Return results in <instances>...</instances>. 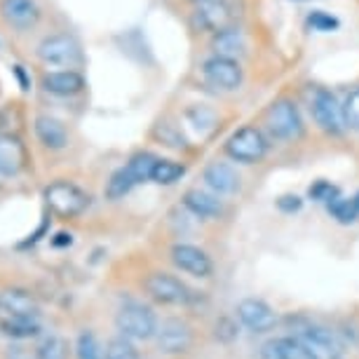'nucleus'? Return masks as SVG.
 Listing matches in <instances>:
<instances>
[{
    "label": "nucleus",
    "instance_id": "39448f33",
    "mask_svg": "<svg viewBox=\"0 0 359 359\" xmlns=\"http://www.w3.org/2000/svg\"><path fill=\"white\" fill-rule=\"evenodd\" d=\"M308 106L310 113H313L315 125L320 127L322 132L331 134V137H338L343 134L345 125V115H343V106L338 104V99L324 87H315L308 97Z\"/></svg>",
    "mask_w": 359,
    "mask_h": 359
},
{
    "label": "nucleus",
    "instance_id": "4468645a",
    "mask_svg": "<svg viewBox=\"0 0 359 359\" xmlns=\"http://www.w3.org/2000/svg\"><path fill=\"white\" fill-rule=\"evenodd\" d=\"M0 17L17 31H29L40 22V8L36 0H0Z\"/></svg>",
    "mask_w": 359,
    "mask_h": 359
},
{
    "label": "nucleus",
    "instance_id": "6e6552de",
    "mask_svg": "<svg viewBox=\"0 0 359 359\" xmlns=\"http://www.w3.org/2000/svg\"><path fill=\"white\" fill-rule=\"evenodd\" d=\"M38 59L47 66H66V69H73V66L83 62V50H80V43L73 36L59 33V36L45 38L38 45Z\"/></svg>",
    "mask_w": 359,
    "mask_h": 359
},
{
    "label": "nucleus",
    "instance_id": "c756f323",
    "mask_svg": "<svg viewBox=\"0 0 359 359\" xmlns=\"http://www.w3.org/2000/svg\"><path fill=\"white\" fill-rule=\"evenodd\" d=\"M308 26H310L313 31L331 33V31H336L338 26H341V22H338V17L329 15V12L315 10V12H310V15H308Z\"/></svg>",
    "mask_w": 359,
    "mask_h": 359
},
{
    "label": "nucleus",
    "instance_id": "ddd939ff",
    "mask_svg": "<svg viewBox=\"0 0 359 359\" xmlns=\"http://www.w3.org/2000/svg\"><path fill=\"white\" fill-rule=\"evenodd\" d=\"M172 263L181 273L198 277V280H207L214 273V261L205 249L195 247V245H186V242H179V245L172 247Z\"/></svg>",
    "mask_w": 359,
    "mask_h": 359
},
{
    "label": "nucleus",
    "instance_id": "a211bd4d",
    "mask_svg": "<svg viewBox=\"0 0 359 359\" xmlns=\"http://www.w3.org/2000/svg\"><path fill=\"white\" fill-rule=\"evenodd\" d=\"M45 92L54 94V97H73L85 90V78L78 71L66 69V71H50L43 76Z\"/></svg>",
    "mask_w": 359,
    "mask_h": 359
},
{
    "label": "nucleus",
    "instance_id": "c9c22d12",
    "mask_svg": "<svg viewBox=\"0 0 359 359\" xmlns=\"http://www.w3.org/2000/svg\"><path fill=\"white\" fill-rule=\"evenodd\" d=\"M57 237H59V240H54V245H57V247H62V245H71V242H73V237H71V235H66V233H59Z\"/></svg>",
    "mask_w": 359,
    "mask_h": 359
},
{
    "label": "nucleus",
    "instance_id": "5701e85b",
    "mask_svg": "<svg viewBox=\"0 0 359 359\" xmlns=\"http://www.w3.org/2000/svg\"><path fill=\"white\" fill-rule=\"evenodd\" d=\"M0 329H3L10 338L24 341V338H33L40 334V317H29V320L3 317V320H0Z\"/></svg>",
    "mask_w": 359,
    "mask_h": 359
},
{
    "label": "nucleus",
    "instance_id": "7ed1b4c3",
    "mask_svg": "<svg viewBox=\"0 0 359 359\" xmlns=\"http://www.w3.org/2000/svg\"><path fill=\"white\" fill-rule=\"evenodd\" d=\"M158 317L151 308L141 306V303H127L115 315V327L120 336L130 338V341H148L158 334Z\"/></svg>",
    "mask_w": 359,
    "mask_h": 359
},
{
    "label": "nucleus",
    "instance_id": "6ab92c4d",
    "mask_svg": "<svg viewBox=\"0 0 359 359\" xmlns=\"http://www.w3.org/2000/svg\"><path fill=\"white\" fill-rule=\"evenodd\" d=\"M184 207L198 219H219L223 214V202L219 200V195L200 191V188H191L184 195Z\"/></svg>",
    "mask_w": 359,
    "mask_h": 359
},
{
    "label": "nucleus",
    "instance_id": "9b49d317",
    "mask_svg": "<svg viewBox=\"0 0 359 359\" xmlns=\"http://www.w3.org/2000/svg\"><path fill=\"white\" fill-rule=\"evenodd\" d=\"M202 76L212 87L223 92H233L242 85L245 80V71L237 59H226V57H212L207 59L202 66Z\"/></svg>",
    "mask_w": 359,
    "mask_h": 359
},
{
    "label": "nucleus",
    "instance_id": "2eb2a0df",
    "mask_svg": "<svg viewBox=\"0 0 359 359\" xmlns=\"http://www.w3.org/2000/svg\"><path fill=\"white\" fill-rule=\"evenodd\" d=\"M202 181H205V186L214 195H219V198L240 191V174H237L235 167L228 165V162H212V165H207L205 172H202Z\"/></svg>",
    "mask_w": 359,
    "mask_h": 359
},
{
    "label": "nucleus",
    "instance_id": "473e14b6",
    "mask_svg": "<svg viewBox=\"0 0 359 359\" xmlns=\"http://www.w3.org/2000/svg\"><path fill=\"white\" fill-rule=\"evenodd\" d=\"M310 198L317 200V202H329L338 198V188L336 186H331L329 181H317L315 186H310Z\"/></svg>",
    "mask_w": 359,
    "mask_h": 359
},
{
    "label": "nucleus",
    "instance_id": "dca6fc26",
    "mask_svg": "<svg viewBox=\"0 0 359 359\" xmlns=\"http://www.w3.org/2000/svg\"><path fill=\"white\" fill-rule=\"evenodd\" d=\"M0 310L5 317H19V320H29V317H40V306L26 289H8L0 294Z\"/></svg>",
    "mask_w": 359,
    "mask_h": 359
},
{
    "label": "nucleus",
    "instance_id": "cd10ccee",
    "mask_svg": "<svg viewBox=\"0 0 359 359\" xmlns=\"http://www.w3.org/2000/svg\"><path fill=\"white\" fill-rule=\"evenodd\" d=\"M104 359H141L137 345H134L130 338L118 336L111 338L104 348Z\"/></svg>",
    "mask_w": 359,
    "mask_h": 359
},
{
    "label": "nucleus",
    "instance_id": "bb28decb",
    "mask_svg": "<svg viewBox=\"0 0 359 359\" xmlns=\"http://www.w3.org/2000/svg\"><path fill=\"white\" fill-rule=\"evenodd\" d=\"M327 209L338 223H343V226H350V223H355L359 219V212H357L355 200L352 198H341V195H338V198L329 202Z\"/></svg>",
    "mask_w": 359,
    "mask_h": 359
},
{
    "label": "nucleus",
    "instance_id": "f257e3e1",
    "mask_svg": "<svg viewBox=\"0 0 359 359\" xmlns=\"http://www.w3.org/2000/svg\"><path fill=\"white\" fill-rule=\"evenodd\" d=\"M226 153L230 160L242 162V165H256L266 158L268 153V139L259 127L245 125L235 130L226 141Z\"/></svg>",
    "mask_w": 359,
    "mask_h": 359
},
{
    "label": "nucleus",
    "instance_id": "0eeeda50",
    "mask_svg": "<svg viewBox=\"0 0 359 359\" xmlns=\"http://www.w3.org/2000/svg\"><path fill=\"white\" fill-rule=\"evenodd\" d=\"M296 338L308 348V352L315 359H343L345 357V343L336 331H331L320 324L303 327L296 334Z\"/></svg>",
    "mask_w": 359,
    "mask_h": 359
},
{
    "label": "nucleus",
    "instance_id": "72a5a7b5",
    "mask_svg": "<svg viewBox=\"0 0 359 359\" xmlns=\"http://www.w3.org/2000/svg\"><path fill=\"white\" fill-rule=\"evenodd\" d=\"M301 207H303V200L298 198V195H282V198L277 200V209L284 214H294Z\"/></svg>",
    "mask_w": 359,
    "mask_h": 359
},
{
    "label": "nucleus",
    "instance_id": "f03ea898",
    "mask_svg": "<svg viewBox=\"0 0 359 359\" xmlns=\"http://www.w3.org/2000/svg\"><path fill=\"white\" fill-rule=\"evenodd\" d=\"M266 130L280 141H298L306 132V125L294 101L277 99L266 111Z\"/></svg>",
    "mask_w": 359,
    "mask_h": 359
},
{
    "label": "nucleus",
    "instance_id": "a878e982",
    "mask_svg": "<svg viewBox=\"0 0 359 359\" xmlns=\"http://www.w3.org/2000/svg\"><path fill=\"white\" fill-rule=\"evenodd\" d=\"M186 174V167L176 160H158V165L153 169V179L160 186H172L176 181H181Z\"/></svg>",
    "mask_w": 359,
    "mask_h": 359
},
{
    "label": "nucleus",
    "instance_id": "423d86ee",
    "mask_svg": "<svg viewBox=\"0 0 359 359\" xmlns=\"http://www.w3.org/2000/svg\"><path fill=\"white\" fill-rule=\"evenodd\" d=\"M237 17H240V12H237L235 0H205L193 12V26L198 31L221 33L233 29Z\"/></svg>",
    "mask_w": 359,
    "mask_h": 359
},
{
    "label": "nucleus",
    "instance_id": "9d476101",
    "mask_svg": "<svg viewBox=\"0 0 359 359\" xmlns=\"http://www.w3.org/2000/svg\"><path fill=\"white\" fill-rule=\"evenodd\" d=\"M155 341H158L160 352H165V355H181V352L191 350L193 329L181 317H167V320H162L158 324Z\"/></svg>",
    "mask_w": 359,
    "mask_h": 359
},
{
    "label": "nucleus",
    "instance_id": "c85d7f7f",
    "mask_svg": "<svg viewBox=\"0 0 359 359\" xmlns=\"http://www.w3.org/2000/svg\"><path fill=\"white\" fill-rule=\"evenodd\" d=\"M76 357L78 359H104V350L92 331H80L76 341Z\"/></svg>",
    "mask_w": 359,
    "mask_h": 359
},
{
    "label": "nucleus",
    "instance_id": "b1692460",
    "mask_svg": "<svg viewBox=\"0 0 359 359\" xmlns=\"http://www.w3.org/2000/svg\"><path fill=\"white\" fill-rule=\"evenodd\" d=\"M134 186H137V181H134V176L130 174V169L120 167V169H115V172L111 174V179H108L106 198L108 200H120V198H125Z\"/></svg>",
    "mask_w": 359,
    "mask_h": 359
},
{
    "label": "nucleus",
    "instance_id": "2f4dec72",
    "mask_svg": "<svg viewBox=\"0 0 359 359\" xmlns=\"http://www.w3.org/2000/svg\"><path fill=\"white\" fill-rule=\"evenodd\" d=\"M343 115H345V125L359 132V87L352 90L343 101Z\"/></svg>",
    "mask_w": 359,
    "mask_h": 359
},
{
    "label": "nucleus",
    "instance_id": "4c0bfd02",
    "mask_svg": "<svg viewBox=\"0 0 359 359\" xmlns=\"http://www.w3.org/2000/svg\"><path fill=\"white\" fill-rule=\"evenodd\" d=\"M195 3H198V5H200V3H205V0H195Z\"/></svg>",
    "mask_w": 359,
    "mask_h": 359
},
{
    "label": "nucleus",
    "instance_id": "20e7f679",
    "mask_svg": "<svg viewBox=\"0 0 359 359\" xmlns=\"http://www.w3.org/2000/svg\"><path fill=\"white\" fill-rule=\"evenodd\" d=\"M45 202L50 212L62 219H76L90 207V195L71 181H54L52 186L45 188Z\"/></svg>",
    "mask_w": 359,
    "mask_h": 359
},
{
    "label": "nucleus",
    "instance_id": "58836bf2",
    "mask_svg": "<svg viewBox=\"0 0 359 359\" xmlns=\"http://www.w3.org/2000/svg\"><path fill=\"white\" fill-rule=\"evenodd\" d=\"M33 359H45V357H38V355H36V357H33Z\"/></svg>",
    "mask_w": 359,
    "mask_h": 359
},
{
    "label": "nucleus",
    "instance_id": "393cba45",
    "mask_svg": "<svg viewBox=\"0 0 359 359\" xmlns=\"http://www.w3.org/2000/svg\"><path fill=\"white\" fill-rule=\"evenodd\" d=\"M158 160L160 158H155L153 153H137V155H132L125 167L130 169V174L134 176L137 184H144V181L153 179V169L158 165Z\"/></svg>",
    "mask_w": 359,
    "mask_h": 359
},
{
    "label": "nucleus",
    "instance_id": "7c9ffc66",
    "mask_svg": "<svg viewBox=\"0 0 359 359\" xmlns=\"http://www.w3.org/2000/svg\"><path fill=\"white\" fill-rule=\"evenodd\" d=\"M36 355L45 357V359H64L66 357V343L59 336H50L38 345Z\"/></svg>",
    "mask_w": 359,
    "mask_h": 359
},
{
    "label": "nucleus",
    "instance_id": "f3484780",
    "mask_svg": "<svg viewBox=\"0 0 359 359\" xmlns=\"http://www.w3.org/2000/svg\"><path fill=\"white\" fill-rule=\"evenodd\" d=\"M26 146L15 134H0V174L17 176L26 167Z\"/></svg>",
    "mask_w": 359,
    "mask_h": 359
},
{
    "label": "nucleus",
    "instance_id": "f704fd0d",
    "mask_svg": "<svg viewBox=\"0 0 359 359\" xmlns=\"http://www.w3.org/2000/svg\"><path fill=\"white\" fill-rule=\"evenodd\" d=\"M12 71H15V76H17V80H19V85H22V90H24V92H29V90H31V78L26 76L24 66H22V64H15V66H12Z\"/></svg>",
    "mask_w": 359,
    "mask_h": 359
},
{
    "label": "nucleus",
    "instance_id": "412c9836",
    "mask_svg": "<svg viewBox=\"0 0 359 359\" xmlns=\"http://www.w3.org/2000/svg\"><path fill=\"white\" fill-rule=\"evenodd\" d=\"M36 137L50 151H62L69 146V132H66L64 123L52 115H38L36 118Z\"/></svg>",
    "mask_w": 359,
    "mask_h": 359
},
{
    "label": "nucleus",
    "instance_id": "e433bc0d",
    "mask_svg": "<svg viewBox=\"0 0 359 359\" xmlns=\"http://www.w3.org/2000/svg\"><path fill=\"white\" fill-rule=\"evenodd\" d=\"M352 200H355V207H357V212H359V193L355 195V198H352Z\"/></svg>",
    "mask_w": 359,
    "mask_h": 359
},
{
    "label": "nucleus",
    "instance_id": "1a4fd4ad",
    "mask_svg": "<svg viewBox=\"0 0 359 359\" xmlns=\"http://www.w3.org/2000/svg\"><path fill=\"white\" fill-rule=\"evenodd\" d=\"M144 287L148 296L162 306H188L193 301V291L186 287V282L169 273H151L146 277Z\"/></svg>",
    "mask_w": 359,
    "mask_h": 359
},
{
    "label": "nucleus",
    "instance_id": "aec40b11",
    "mask_svg": "<svg viewBox=\"0 0 359 359\" xmlns=\"http://www.w3.org/2000/svg\"><path fill=\"white\" fill-rule=\"evenodd\" d=\"M263 359H315L296 336H280L261 348Z\"/></svg>",
    "mask_w": 359,
    "mask_h": 359
},
{
    "label": "nucleus",
    "instance_id": "f8f14e48",
    "mask_svg": "<svg viewBox=\"0 0 359 359\" xmlns=\"http://www.w3.org/2000/svg\"><path fill=\"white\" fill-rule=\"evenodd\" d=\"M237 320L252 334H268L277 327V313L261 298H245L237 303Z\"/></svg>",
    "mask_w": 359,
    "mask_h": 359
},
{
    "label": "nucleus",
    "instance_id": "4be33fe9",
    "mask_svg": "<svg viewBox=\"0 0 359 359\" xmlns=\"http://www.w3.org/2000/svg\"><path fill=\"white\" fill-rule=\"evenodd\" d=\"M214 57H226V59H237L242 57L247 50V40L242 36V31L237 29H226L214 36Z\"/></svg>",
    "mask_w": 359,
    "mask_h": 359
}]
</instances>
